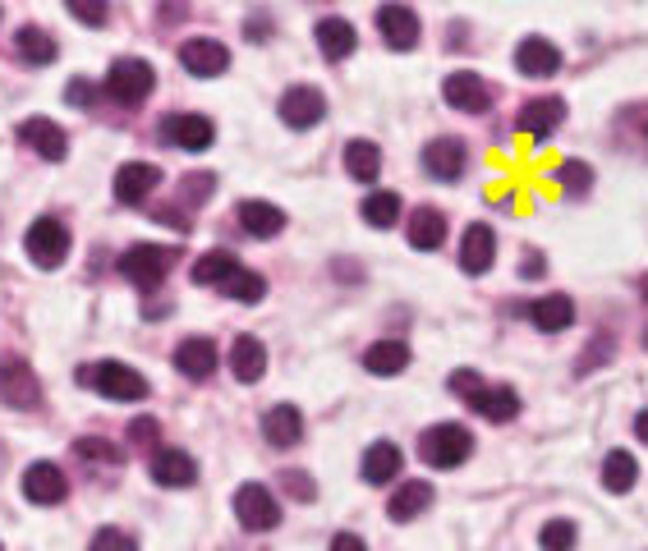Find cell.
Returning a JSON list of instances; mask_svg holds the SVG:
<instances>
[{
    "instance_id": "cell-1",
    "label": "cell",
    "mask_w": 648,
    "mask_h": 551,
    "mask_svg": "<svg viewBox=\"0 0 648 551\" xmlns=\"http://www.w3.org/2000/svg\"><path fill=\"white\" fill-rule=\"evenodd\" d=\"M75 377H79V387H92V391H102L106 400H120V404L148 400V377H143L138 368H129V364H115V358L92 364V368H79Z\"/></svg>"
},
{
    "instance_id": "cell-2",
    "label": "cell",
    "mask_w": 648,
    "mask_h": 551,
    "mask_svg": "<svg viewBox=\"0 0 648 551\" xmlns=\"http://www.w3.org/2000/svg\"><path fill=\"white\" fill-rule=\"evenodd\" d=\"M474 450V433L465 423H432L419 437V455L428 469H461Z\"/></svg>"
},
{
    "instance_id": "cell-3",
    "label": "cell",
    "mask_w": 648,
    "mask_h": 551,
    "mask_svg": "<svg viewBox=\"0 0 648 551\" xmlns=\"http://www.w3.org/2000/svg\"><path fill=\"white\" fill-rule=\"evenodd\" d=\"M152 88H157V69L138 56L115 60L111 74H106V97L120 102V106H143L152 97Z\"/></svg>"
},
{
    "instance_id": "cell-4",
    "label": "cell",
    "mask_w": 648,
    "mask_h": 551,
    "mask_svg": "<svg viewBox=\"0 0 648 551\" xmlns=\"http://www.w3.org/2000/svg\"><path fill=\"white\" fill-rule=\"evenodd\" d=\"M175 249H161V244H134L125 257H120V276H125L129 285H138V290H157V285L171 276L175 267Z\"/></svg>"
},
{
    "instance_id": "cell-5",
    "label": "cell",
    "mask_w": 648,
    "mask_h": 551,
    "mask_svg": "<svg viewBox=\"0 0 648 551\" xmlns=\"http://www.w3.org/2000/svg\"><path fill=\"white\" fill-rule=\"evenodd\" d=\"M23 249H29V257L37 262V267H60V262L69 257V230H65V221H56V217H37L33 226H29V234H23Z\"/></svg>"
},
{
    "instance_id": "cell-6",
    "label": "cell",
    "mask_w": 648,
    "mask_h": 551,
    "mask_svg": "<svg viewBox=\"0 0 648 551\" xmlns=\"http://www.w3.org/2000/svg\"><path fill=\"white\" fill-rule=\"evenodd\" d=\"M235 519H239V529H249V533H268L281 524V506L262 483H245L235 492Z\"/></svg>"
},
{
    "instance_id": "cell-7",
    "label": "cell",
    "mask_w": 648,
    "mask_h": 551,
    "mask_svg": "<svg viewBox=\"0 0 648 551\" xmlns=\"http://www.w3.org/2000/svg\"><path fill=\"white\" fill-rule=\"evenodd\" d=\"M0 400H5L10 410H23V414L42 404V381L23 358H0Z\"/></svg>"
},
{
    "instance_id": "cell-8",
    "label": "cell",
    "mask_w": 648,
    "mask_h": 551,
    "mask_svg": "<svg viewBox=\"0 0 648 551\" xmlns=\"http://www.w3.org/2000/svg\"><path fill=\"white\" fill-rule=\"evenodd\" d=\"M161 134L171 148L180 152H207L212 148V138H216V125L207 115H194V111H180V115H166L161 119Z\"/></svg>"
},
{
    "instance_id": "cell-9",
    "label": "cell",
    "mask_w": 648,
    "mask_h": 551,
    "mask_svg": "<svg viewBox=\"0 0 648 551\" xmlns=\"http://www.w3.org/2000/svg\"><path fill=\"white\" fill-rule=\"evenodd\" d=\"M442 97L451 102V111H465V115H478L492 106V88L474 74V69H455V74L442 79Z\"/></svg>"
},
{
    "instance_id": "cell-10",
    "label": "cell",
    "mask_w": 648,
    "mask_h": 551,
    "mask_svg": "<svg viewBox=\"0 0 648 551\" xmlns=\"http://www.w3.org/2000/svg\"><path fill=\"white\" fill-rule=\"evenodd\" d=\"M561 119H566V102H561V97H534V102L520 106L515 129H520L524 138L543 142V138H552V134L561 129Z\"/></svg>"
},
{
    "instance_id": "cell-11",
    "label": "cell",
    "mask_w": 648,
    "mask_h": 551,
    "mask_svg": "<svg viewBox=\"0 0 648 551\" xmlns=\"http://www.w3.org/2000/svg\"><path fill=\"white\" fill-rule=\"evenodd\" d=\"M180 65L194 79H216V74H226V69H230V51L216 37H189L180 46Z\"/></svg>"
},
{
    "instance_id": "cell-12",
    "label": "cell",
    "mask_w": 648,
    "mask_h": 551,
    "mask_svg": "<svg viewBox=\"0 0 648 551\" xmlns=\"http://www.w3.org/2000/svg\"><path fill=\"white\" fill-rule=\"evenodd\" d=\"M281 119L291 129H314V125H322V115H327V97L318 88H308V83H299V88H291L281 97Z\"/></svg>"
},
{
    "instance_id": "cell-13",
    "label": "cell",
    "mask_w": 648,
    "mask_h": 551,
    "mask_svg": "<svg viewBox=\"0 0 648 551\" xmlns=\"http://www.w3.org/2000/svg\"><path fill=\"white\" fill-rule=\"evenodd\" d=\"M465 165H469V152H465L461 138H432L428 148H423V171H428L432 180H442V184L461 180Z\"/></svg>"
},
{
    "instance_id": "cell-14",
    "label": "cell",
    "mask_w": 648,
    "mask_h": 551,
    "mask_svg": "<svg viewBox=\"0 0 648 551\" xmlns=\"http://www.w3.org/2000/svg\"><path fill=\"white\" fill-rule=\"evenodd\" d=\"M157 184H161V171L152 161H129V165H120L115 171V198L125 207H138V203H148L157 194Z\"/></svg>"
},
{
    "instance_id": "cell-15",
    "label": "cell",
    "mask_w": 648,
    "mask_h": 551,
    "mask_svg": "<svg viewBox=\"0 0 648 551\" xmlns=\"http://www.w3.org/2000/svg\"><path fill=\"white\" fill-rule=\"evenodd\" d=\"M377 28H382V37H387L391 51H414L423 23H419V14L410 5H396V0H391V5L377 10Z\"/></svg>"
},
{
    "instance_id": "cell-16",
    "label": "cell",
    "mask_w": 648,
    "mask_h": 551,
    "mask_svg": "<svg viewBox=\"0 0 648 551\" xmlns=\"http://www.w3.org/2000/svg\"><path fill=\"white\" fill-rule=\"evenodd\" d=\"M19 138L29 142V148H33L42 161H65V157H69V138H65V129L56 125V119H46V115L23 119V125H19Z\"/></svg>"
},
{
    "instance_id": "cell-17",
    "label": "cell",
    "mask_w": 648,
    "mask_h": 551,
    "mask_svg": "<svg viewBox=\"0 0 648 551\" xmlns=\"http://www.w3.org/2000/svg\"><path fill=\"white\" fill-rule=\"evenodd\" d=\"M23 496L33 501V506H60V501L69 496V483H65V473L60 464H29V473H23Z\"/></svg>"
},
{
    "instance_id": "cell-18",
    "label": "cell",
    "mask_w": 648,
    "mask_h": 551,
    "mask_svg": "<svg viewBox=\"0 0 648 551\" xmlns=\"http://www.w3.org/2000/svg\"><path fill=\"white\" fill-rule=\"evenodd\" d=\"M515 69L524 79H552L561 69V51L547 37H524L515 46Z\"/></svg>"
},
{
    "instance_id": "cell-19",
    "label": "cell",
    "mask_w": 648,
    "mask_h": 551,
    "mask_svg": "<svg viewBox=\"0 0 648 551\" xmlns=\"http://www.w3.org/2000/svg\"><path fill=\"white\" fill-rule=\"evenodd\" d=\"M492 257H497V234H492V226L474 221V226L465 230V239H461V267H465L469 276H484V272H492Z\"/></svg>"
},
{
    "instance_id": "cell-20",
    "label": "cell",
    "mask_w": 648,
    "mask_h": 551,
    "mask_svg": "<svg viewBox=\"0 0 648 551\" xmlns=\"http://www.w3.org/2000/svg\"><path fill=\"white\" fill-rule=\"evenodd\" d=\"M262 437H268L276 450H291L304 441V414L299 404H272L268 418H262Z\"/></svg>"
},
{
    "instance_id": "cell-21",
    "label": "cell",
    "mask_w": 648,
    "mask_h": 551,
    "mask_svg": "<svg viewBox=\"0 0 648 551\" xmlns=\"http://www.w3.org/2000/svg\"><path fill=\"white\" fill-rule=\"evenodd\" d=\"M465 404H469L478 418H488V423H511V418L520 414V395H515L511 387H488V381H484V387H478Z\"/></svg>"
},
{
    "instance_id": "cell-22",
    "label": "cell",
    "mask_w": 648,
    "mask_h": 551,
    "mask_svg": "<svg viewBox=\"0 0 648 551\" xmlns=\"http://www.w3.org/2000/svg\"><path fill=\"white\" fill-rule=\"evenodd\" d=\"M148 469H152V483H161V487H194L198 483V464H194V455H184V450H157Z\"/></svg>"
},
{
    "instance_id": "cell-23",
    "label": "cell",
    "mask_w": 648,
    "mask_h": 551,
    "mask_svg": "<svg viewBox=\"0 0 648 551\" xmlns=\"http://www.w3.org/2000/svg\"><path fill=\"white\" fill-rule=\"evenodd\" d=\"M230 372L245 381V387L262 381V372H268V345H262L258 335H235V345H230Z\"/></svg>"
},
{
    "instance_id": "cell-24",
    "label": "cell",
    "mask_w": 648,
    "mask_h": 551,
    "mask_svg": "<svg viewBox=\"0 0 648 551\" xmlns=\"http://www.w3.org/2000/svg\"><path fill=\"white\" fill-rule=\"evenodd\" d=\"M175 368L189 381H207L216 372V345L207 341V335H189V341H180V349H175Z\"/></svg>"
},
{
    "instance_id": "cell-25",
    "label": "cell",
    "mask_w": 648,
    "mask_h": 551,
    "mask_svg": "<svg viewBox=\"0 0 648 551\" xmlns=\"http://www.w3.org/2000/svg\"><path fill=\"white\" fill-rule=\"evenodd\" d=\"M314 37H318V51L331 60V65H341V60H350L354 56V46H359V37H354V23L350 19H322L318 28H314Z\"/></svg>"
},
{
    "instance_id": "cell-26",
    "label": "cell",
    "mask_w": 648,
    "mask_h": 551,
    "mask_svg": "<svg viewBox=\"0 0 648 551\" xmlns=\"http://www.w3.org/2000/svg\"><path fill=\"white\" fill-rule=\"evenodd\" d=\"M239 226H245V234H253V239H276L285 230V211L276 203L249 198V203H239Z\"/></svg>"
},
{
    "instance_id": "cell-27",
    "label": "cell",
    "mask_w": 648,
    "mask_h": 551,
    "mask_svg": "<svg viewBox=\"0 0 648 551\" xmlns=\"http://www.w3.org/2000/svg\"><path fill=\"white\" fill-rule=\"evenodd\" d=\"M400 450L391 446V441H373L368 450H364V464H359V473H364V483H373V487H382V483H396L400 478Z\"/></svg>"
},
{
    "instance_id": "cell-28",
    "label": "cell",
    "mask_w": 648,
    "mask_h": 551,
    "mask_svg": "<svg viewBox=\"0 0 648 551\" xmlns=\"http://www.w3.org/2000/svg\"><path fill=\"white\" fill-rule=\"evenodd\" d=\"M428 506H432V483H423V478H410V483H400L396 496L387 501V515H391V524H410Z\"/></svg>"
},
{
    "instance_id": "cell-29",
    "label": "cell",
    "mask_w": 648,
    "mask_h": 551,
    "mask_svg": "<svg viewBox=\"0 0 648 551\" xmlns=\"http://www.w3.org/2000/svg\"><path fill=\"white\" fill-rule=\"evenodd\" d=\"M405 239H410V249H419V253L442 249L446 244V217H442L437 207H419L414 217H410V230H405Z\"/></svg>"
},
{
    "instance_id": "cell-30",
    "label": "cell",
    "mask_w": 648,
    "mask_h": 551,
    "mask_svg": "<svg viewBox=\"0 0 648 551\" xmlns=\"http://www.w3.org/2000/svg\"><path fill=\"white\" fill-rule=\"evenodd\" d=\"M530 322H534L543 335L566 331V326L575 322V303H570V295H543V299H534V303H530Z\"/></svg>"
},
{
    "instance_id": "cell-31",
    "label": "cell",
    "mask_w": 648,
    "mask_h": 551,
    "mask_svg": "<svg viewBox=\"0 0 648 551\" xmlns=\"http://www.w3.org/2000/svg\"><path fill=\"white\" fill-rule=\"evenodd\" d=\"M364 368L373 377H400L405 368H410V345L405 341H377L364 349Z\"/></svg>"
},
{
    "instance_id": "cell-32",
    "label": "cell",
    "mask_w": 648,
    "mask_h": 551,
    "mask_svg": "<svg viewBox=\"0 0 648 551\" xmlns=\"http://www.w3.org/2000/svg\"><path fill=\"white\" fill-rule=\"evenodd\" d=\"M14 51H19L23 60H29V65H52L60 46H56V37L46 33V28L29 23V28H19V33H14Z\"/></svg>"
},
{
    "instance_id": "cell-33",
    "label": "cell",
    "mask_w": 648,
    "mask_h": 551,
    "mask_svg": "<svg viewBox=\"0 0 648 551\" xmlns=\"http://www.w3.org/2000/svg\"><path fill=\"white\" fill-rule=\"evenodd\" d=\"M345 171H350L359 184H377V175H382V152H377V142L354 138L350 148H345Z\"/></svg>"
},
{
    "instance_id": "cell-34",
    "label": "cell",
    "mask_w": 648,
    "mask_h": 551,
    "mask_svg": "<svg viewBox=\"0 0 648 551\" xmlns=\"http://www.w3.org/2000/svg\"><path fill=\"white\" fill-rule=\"evenodd\" d=\"M635 483H639V464H635V455H630V450H612L607 460H603V487H607V492H616V496H626Z\"/></svg>"
},
{
    "instance_id": "cell-35",
    "label": "cell",
    "mask_w": 648,
    "mask_h": 551,
    "mask_svg": "<svg viewBox=\"0 0 648 551\" xmlns=\"http://www.w3.org/2000/svg\"><path fill=\"white\" fill-rule=\"evenodd\" d=\"M364 221L373 226V230H391L396 221H400V198L396 194H387V188H377V194H368L364 198Z\"/></svg>"
},
{
    "instance_id": "cell-36",
    "label": "cell",
    "mask_w": 648,
    "mask_h": 551,
    "mask_svg": "<svg viewBox=\"0 0 648 551\" xmlns=\"http://www.w3.org/2000/svg\"><path fill=\"white\" fill-rule=\"evenodd\" d=\"M235 267H239V262H235L230 249H212V253H203V257L194 262V285H221Z\"/></svg>"
},
{
    "instance_id": "cell-37",
    "label": "cell",
    "mask_w": 648,
    "mask_h": 551,
    "mask_svg": "<svg viewBox=\"0 0 648 551\" xmlns=\"http://www.w3.org/2000/svg\"><path fill=\"white\" fill-rule=\"evenodd\" d=\"M616 138L626 142V152H635V148L648 152V106L621 111V119H616Z\"/></svg>"
},
{
    "instance_id": "cell-38",
    "label": "cell",
    "mask_w": 648,
    "mask_h": 551,
    "mask_svg": "<svg viewBox=\"0 0 648 551\" xmlns=\"http://www.w3.org/2000/svg\"><path fill=\"white\" fill-rule=\"evenodd\" d=\"M221 290L235 299V303H258L262 295H268V280H262L258 272H245V267H235L226 280H221Z\"/></svg>"
},
{
    "instance_id": "cell-39",
    "label": "cell",
    "mask_w": 648,
    "mask_h": 551,
    "mask_svg": "<svg viewBox=\"0 0 648 551\" xmlns=\"http://www.w3.org/2000/svg\"><path fill=\"white\" fill-rule=\"evenodd\" d=\"M557 184L566 188L570 198H584L589 184H593V171H589L584 161H561V165H557Z\"/></svg>"
},
{
    "instance_id": "cell-40",
    "label": "cell",
    "mask_w": 648,
    "mask_h": 551,
    "mask_svg": "<svg viewBox=\"0 0 648 551\" xmlns=\"http://www.w3.org/2000/svg\"><path fill=\"white\" fill-rule=\"evenodd\" d=\"M65 10L79 23H88V28H102V23L111 19V0H65Z\"/></svg>"
},
{
    "instance_id": "cell-41",
    "label": "cell",
    "mask_w": 648,
    "mask_h": 551,
    "mask_svg": "<svg viewBox=\"0 0 648 551\" xmlns=\"http://www.w3.org/2000/svg\"><path fill=\"white\" fill-rule=\"evenodd\" d=\"M75 455H79V460H106V464H120V446H111L106 437H79V441H75Z\"/></svg>"
},
{
    "instance_id": "cell-42",
    "label": "cell",
    "mask_w": 648,
    "mask_h": 551,
    "mask_svg": "<svg viewBox=\"0 0 648 551\" xmlns=\"http://www.w3.org/2000/svg\"><path fill=\"white\" fill-rule=\"evenodd\" d=\"M281 487H285V492H291L295 501H314V496H318V487H314V478H308L304 469H285V473H281Z\"/></svg>"
},
{
    "instance_id": "cell-43",
    "label": "cell",
    "mask_w": 648,
    "mask_h": 551,
    "mask_svg": "<svg viewBox=\"0 0 648 551\" xmlns=\"http://www.w3.org/2000/svg\"><path fill=\"white\" fill-rule=\"evenodd\" d=\"M538 542H543V547H575V524H570V519H552V524H543Z\"/></svg>"
},
{
    "instance_id": "cell-44",
    "label": "cell",
    "mask_w": 648,
    "mask_h": 551,
    "mask_svg": "<svg viewBox=\"0 0 648 551\" xmlns=\"http://www.w3.org/2000/svg\"><path fill=\"white\" fill-rule=\"evenodd\" d=\"M212 188H216V175H184V203H207L212 198Z\"/></svg>"
},
{
    "instance_id": "cell-45",
    "label": "cell",
    "mask_w": 648,
    "mask_h": 551,
    "mask_svg": "<svg viewBox=\"0 0 648 551\" xmlns=\"http://www.w3.org/2000/svg\"><path fill=\"white\" fill-rule=\"evenodd\" d=\"M478 387H484V377H478L474 368H461V372H451V391L461 395V400H469Z\"/></svg>"
},
{
    "instance_id": "cell-46",
    "label": "cell",
    "mask_w": 648,
    "mask_h": 551,
    "mask_svg": "<svg viewBox=\"0 0 648 551\" xmlns=\"http://www.w3.org/2000/svg\"><path fill=\"white\" fill-rule=\"evenodd\" d=\"M157 437H161L157 418H134V423H129V441H134V446H152Z\"/></svg>"
},
{
    "instance_id": "cell-47",
    "label": "cell",
    "mask_w": 648,
    "mask_h": 551,
    "mask_svg": "<svg viewBox=\"0 0 648 551\" xmlns=\"http://www.w3.org/2000/svg\"><path fill=\"white\" fill-rule=\"evenodd\" d=\"M607 358H612V335H603V345H589L584 349V358H580V372H593V364H607Z\"/></svg>"
},
{
    "instance_id": "cell-48",
    "label": "cell",
    "mask_w": 648,
    "mask_h": 551,
    "mask_svg": "<svg viewBox=\"0 0 648 551\" xmlns=\"http://www.w3.org/2000/svg\"><path fill=\"white\" fill-rule=\"evenodd\" d=\"M65 102H69V106H88V102H92V83L75 79V83L65 88Z\"/></svg>"
},
{
    "instance_id": "cell-49",
    "label": "cell",
    "mask_w": 648,
    "mask_h": 551,
    "mask_svg": "<svg viewBox=\"0 0 648 551\" xmlns=\"http://www.w3.org/2000/svg\"><path fill=\"white\" fill-rule=\"evenodd\" d=\"M92 547H125V551H129L134 538H129V533H120V529H102L98 538H92Z\"/></svg>"
},
{
    "instance_id": "cell-50",
    "label": "cell",
    "mask_w": 648,
    "mask_h": 551,
    "mask_svg": "<svg viewBox=\"0 0 648 551\" xmlns=\"http://www.w3.org/2000/svg\"><path fill=\"white\" fill-rule=\"evenodd\" d=\"M520 276H543V262H538V253H534L530 262H520Z\"/></svg>"
},
{
    "instance_id": "cell-51",
    "label": "cell",
    "mask_w": 648,
    "mask_h": 551,
    "mask_svg": "<svg viewBox=\"0 0 648 551\" xmlns=\"http://www.w3.org/2000/svg\"><path fill=\"white\" fill-rule=\"evenodd\" d=\"M635 437L648 446V410H639V418H635Z\"/></svg>"
},
{
    "instance_id": "cell-52",
    "label": "cell",
    "mask_w": 648,
    "mask_h": 551,
    "mask_svg": "<svg viewBox=\"0 0 648 551\" xmlns=\"http://www.w3.org/2000/svg\"><path fill=\"white\" fill-rule=\"evenodd\" d=\"M331 547H364V538H354V533H336Z\"/></svg>"
},
{
    "instance_id": "cell-53",
    "label": "cell",
    "mask_w": 648,
    "mask_h": 551,
    "mask_svg": "<svg viewBox=\"0 0 648 551\" xmlns=\"http://www.w3.org/2000/svg\"><path fill=\"white\" fill-rule=\"evenodd\" d=\"M262 33H272V23H258V19H253V23H249V37H253V42H268Z\"/></svg>"
},
{
    "instance_id": "cell-54",
    "label": "cell",
    "mask_w": 648,
    "mask_h": 551,
    "mask_svg": "<svg viewBox=\"0 0 648 551\" xmlns=\"http://www.w3.org/2000/svg\"><path fill=\"white\" fill-rule=\"evenodd\" d=\"M639 295H644V299H648V276H644V280H639Z\"/></svg>"
},
{
    "instance_id": "cell-55",
    "label": "cell",
    "mask_w": 648,
    "mask_h": 551,
    "mask_svg": "<svg viewBox=\"0 0 648 551\" xmlns=\"http://www.w3.org/2000/svg\"><path fill=\"white\" fill-rule=\"evenodd\" d=\"M644 345H648V335H644Z\"/></svg>"
}]
</instances>
